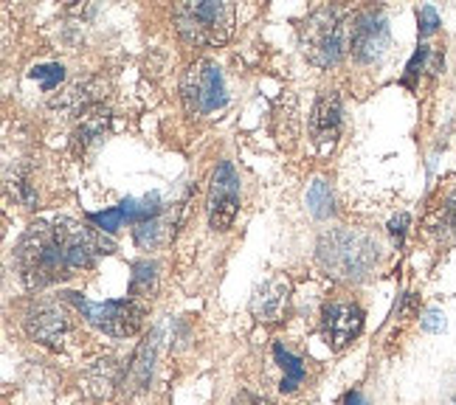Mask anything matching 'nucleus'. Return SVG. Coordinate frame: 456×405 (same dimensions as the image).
<instances>
[{"mask_svg": "<svg viewBox=\"0 0 456 405\" xmlns=\"http://www.w3.org/2000/svg\"><path fill=\"white\" fill-rule=\"evenodd\" d=\"M164 237H167V228H164L161 217L135 228V242L142 245V248H158V245L164 242Z\"/></svg>", "mask_w": 456, "mask_h": 405, "instance_id": "22", "label": "nucleus"}, {"mask_svg": "<svg viewBox=\"0 0 456 405\" xmlns=\"http://www.w3.org/2000/svg\"><path fill=\"white\" fill-rule=\"evenodd\" d=\"M307 203L315 217H330L332 215V191L324 181H313L307 191Z\"/></svg>", "mask_w": 456, "mask_h": 405, "instance_id": "21", "label": "nucleus"}, {"mask_svg": "<svg viewBox=\"0 0 456 405\" xmlns=\"http://www.w3.org/2000/svg\"><path fill=\"white\" fill-rule=\"evenodd\" d=\"M234 405H273V402H271V400H262V397H256V394L242 392V394L234 397Z\"/></svg>", "mask_w": 456, "mask_h": 405, "instance_id": "28", "label": "nucleus"}, {"mask_svg": "<svg viewBox=\"0 0 456 405\" xmlns=\"http://www.w3.org/2000/svg\"><path fill=\"white\" fill-rule=\"evenodd\" d=\"M406 225H409V215H397V217H392V223H389V234L400 242L403 234H406Z\"/></svg>", "mask_w": 456, "mask_h": 405, "instance_id": "27", "label": "nucleus"}, {"mask_svg": "<svg viewBox=\"0 0 456 405\" xmlns=\"http://www.w3.org/2000/svg\"><path fill=\"white\" fill-rule=\"evenodd\" d=\"M28 336L48 346V349H60L65 336H68V319L65 312L54 304H40L37 310L28 312V321H26Z\"/></svg>", "mask_w": 456, "mask_h": 405, "instance_id": "12", "label": "nucleus"}, {"mask_svg": "<svg viewBox=\"0 0 456 405\" xmlns=\"http://www.w3.org/2000/svg\"><path fill=\"white\" fill-rule=\"evenodd\" d=\"M158 288V265L150 259L133 262V281H130V296H152Z\"/></svg>", "mask_w": 456, "mask_h": 405, "instance_id": "19", "label": "nucleus"}, {"mask_svg": "<svg viewBox=\"0 0 456 405\" xmlns=\"http://www.w3.org/2000/svg\"><path fill=\"white\" fill-rule=\"evenodd\" d=\"M152 360H155V344H144L142 349L135 352V358L127 369L125 375V389L130 383V392H142L144 385L150 383V375H152Z\"/></svg>", "mask_w": 456, "mask_h": 405, "instance_id": "17", "label": "nucleus"}, {"mask_svg": "<svg viewBox=\"0 0 456 405\" xmlns=\"http://www.w3.org/2000/svg\"><path fill=\"white\" fill-rule=\"evenodd\" d=\"M346 9L324 6L313 12L302 26V45L313 65L330 68L336 65L346 51Z\"/></svg>", "mask_w": 456, "mask_h": 405, "instance_id": "3", "label": "nucleus"}, {"mask_svg": "<svg viewBox=\"0 0 456 405\" xmlns=\"http://www.w3.org/2000/svg\"><path fill=\"white\" fill-rule=\"evenodd\" d=\"M341 133V96L324 91L310 110V135L319 147H332Z\"/></svg>", "mask_w": 456, "mask_h": 405, "instance_id": "11", "label": "nucleus"}, {"mask_svg": "<svg viewBox=\"0 0 456 405\" xmlns=\"http://www.w3.org/2000/svg\"><path fill=\"white\" fill-rule=\"evenodd\" d=\"M363 329V310L355 304H330L324 310V321H322V332H324V341L332 349H344L346 344H353Z\"/></svg>", "mask_w": 456, "mask_h": 405, "instance_id": "10", "label": "nucleus"}, {"mask_svg": "<svg viewBox=\"0 0 456 405\" xmlns=\"http://www.w3.org/2000/svg\"><path fill=\"white\" fill-rule=\"evenodd\" d=\"M118 208L125 211V220L127 223L144 225L150 220H158V215H161V198H158V195H147L144 200H125Z\"/></svg>", "mask_w": 456, "mask_h": 405, "instance_id": "18", "label": "nucleus"}, {"mask_svg": "<svg viewBox=\"0 0 456 405\" xmlns=\"http://www.w3.org/2000/svg\"><path fill=\"white\" fill-rule=\"evenodd\" d=\"M110 127V110L104 108V104H94V108H87L79 118L77 125V133H74V147L77 152H91L94 147H99L104 141V133Z\"/></svg>", "mask_w": 456, "mask_h": 405, "instance_id": "14", "label": "nucleus"}, {"mask_svg": "<svg viewBox=\"0 0 456 405\" xmlns=\"http://www.w3.org/2000/svg\"><path fill=\"white\" fill-rule=\"evenodd\" d=\"M71 302L77 304V310L82 312V319L87 324L113 338L135 336L147 315V310L142 304H135L133 298H121V302H87L79 293H71Z\"/></svg>", "mask_w": 456, "mask_h": 405, "instance_id": "6", "label": "nucleus"}, {"mask_svg": "<svg viewBox=\"0 0 456 405\" xmlns=\"http://www.w3.org/2000/svg\"><path fill=\"white\" fill-rule=\"evenodd\" d=\"M87 223H94L104 234H113L116 228H121V223H125V211L108 208V211H99V215H87Z\"/></svg>", "mask_w": 456, "mask_h": 405, "instance_id": "24", "label": "nucleus"}, {"mask_svg": "<svg viewBox=\"0 0 456 405\" xmlns=\"http://www.w3.org/2000/svg\"><path fill=\"white\" fill-rule=\"evenodd\" d=\"M288 304H290V281L285 276H273L251 298V312L259 321L273 324L285 319Z\"/></svg>", "mask_w": 456, "mask_h": 405, "instance_id": "13", "label": "nucleus"}, {"mask_svg": "<svg viewBox=\"0 0 456 405\" xmlns=\"http://www.w3.org/2000/svg\"><path fill=\"white\" fill-rule=\"evenodd\" d=\"M54 234L71 271L94 268L99 256L116 254V242L110 237H104V231H99L91 223H79L74 217H57Z\"/></svg>", "mask_w": 456, "mask_h": 405, "instance_id": "5", "label": "nucleus"}, {"mask_svg": "<svg viewBox=\"0 0 456 405\" xmlns=\"http://www.w3.org/2000/svg\"><path fill=\"white\" fill-rule=\"evenodd\" d=\"M451 225H453V231H456V200L451 203Z\"/></svg>", "mask_w": 456, "mask_h": 405, "instance_id": "30", "label": "nucleus"}, {"mask_svg": "<svg viewBox=\"0 0 456 405\" xmlns=\"http://www.w3.org/2000/svg\"><path fill=\"white\" fill-rule=\"evenodd\" d=\"M234 4L228 0H181L172 9V20L186 43L215 48L234 34Z\"/></svg>", "mask_w": 456, "mask_h": 405, "instance_id": "2", "label": "nucleus"}, {"mask_svg": "<svg viewBox=\"0 0 456 405\" xmlns=\"http://www.w3.org/2000/svg\"><path fill=\"white\" fill-rule=\"evenodd\" d=\"M240 208V178L234 166L220 161L212 174V189H208V225L215 231H228Z\"/></svg>", "mask_w": 456, "mask_h": 405, "instance_id": "8", "label": "nucleus"}, {"mask_svg": "<svg viewBox=\"0 0 456 405\" xmlns=\"http://www.w3.org/2000/svg\"><path fill=\"white\" fill-rule=\"evenodd\" d=\"M102 91V82L99 79H79L74 82L68 91H62L57 99H51V110H60V113H68V116H74V113H85L87 108H94L96 96Z\"/></svg>", "mask_w": 456, "mask_h": 405, "instance_id": "15", "label": "nucleus"}, {"mask_svg": "<svg viewBox=\"0 0 456 405\" xmlns=\"http://www.w3.org/2000/svg\"><path fill=\"white\" fill-rule=\"evenodd\" d=\"M17 271L28 290H43L48 285L65 281L74 276L71 265L57 242L54 225L48 223H34L28 231L17 242Z\"/></svg>", "mask_w": 456, "mask_h": 405, "instance_id": "1", "label": "nucleus"}, {"mask_svg": "<svg viewBox=\"0 0 456 405\" xmlns=\"http://www.w3.org/2000/svg\"><path fill=\"white\" fill-rule=\"evenodd\" d=\"M273 355H276L279 366H282V372H285L282 392H293L296 385L305 380V366H302V360L296 358V355H290V352L285 346H279V344L273 346Z\"/></svg>", "mask_w": 456, "mask_h": 405, "instance_id": "20", "label": "nucleus"}, {"mask_svg": "<svg viewBox=\"0 0 456 405\" xmlns=\"http://www.w3.org/2000/svg\"><path fill=\"white\" fill-rule=\"evenodd\" d=\"M346 405H370V402L363 400V394L353 392V394H346Z\"/></svg>", "mask_w": 456, "mask_h": 405, "instance_id": "29", "label": "nucleus"}, {"mask_svg": "<svg viewBox=\"0 0 456 405\" xmlns=\"http://www.w3.org/2000/svg\"><path fill=\"white\" fill-rule=\"evenodd\" d=\"M436 26H440V17H436L434 6H423V9H419V34H423V37H428V34L436 31Z\"/></svg>", "mask_w": 456, "mask_h": 405, "instance_id": "25", "label": "nucleus"}, {"mask_svg": "<svg viewBox=\"0 0 456 405\" xmlns=\"http://www.w3.org/2000/svg\"><path fill=\"white\" fill-rule=\"evenodd\" d=\"M423 327H426L428 332H440V329H445L443 312H440V310H428V312H426V319H423Z\"/></svg>", "mask_w": 456, "mask_h": 405, "instance_id": "26", "label": "nucleus"}, {"mask_svg": "<svg viewBox=\"0 0 456 405\" xmlns=\"http://www.w3.org/2000/svg\"><path fill=\"white\" fill-rule=\"evenodd\" d=\"M322 265L338 279H363L378 259V248L370 237L353 231H332L319 242Z\"/></svg>", "mask_w": 456, "mask_h": 405, "instance_id": "4", "label": "nucleus"}, {"mask_svg": "<svg viewBox=\"0 0 456 405\" xmlns=\"http://www.w3.org/2000/svg\"><path fill=\"white\" fill-rule=\"evenodd\" d=\"M349 48L358 62H378L386 48H389V23L380 12H366L361 14L353 34H349Z\"/></svg>", "mask_w": 456, "mask_h": 405, "instance_id": "9", "label": "nucleus"}, {"mask_svg": "<svg viewBox=\"0 0 456 405\" xmlns=\"http://www.w3.org/2000/svg\"><path fill=\"white\" fill-rule=\"evenodd\" d=\"M31 79H40L45 91H54V87H60V82L65 79V68L57 62L37 65V68H31Z\"/></svg>", "mask_w": 456, "mask_h": 405, "instance_id": "23", "label": "nucleus"}, {"mask_svg": "<svg viewBox=\"0 0 456 405\" xmlns=\"http://www.w3.org/2000/svg\"><path fill=\"white\" fill-rule=\"evenodd\" d=\"M116 385H118V363L113 358L96 360L85 372V389H87V394H94V397H110Z\"/></svg>", "mask_w": 456, "mask_h": 405, "instance_id": "16", "label": "nucleus"}, {"mask_svg": "<svg viewBox=\"0 0 456 405\" xmlns=\"http://www.w3.org/2000/svg\"><path fill=\"white\" fill-rule=\"evenodd\" d=\"M181 96L183 104L191 116H203V113H215L225 108V82L217 62L212 60H200L195 65L186 68L183 82H181Z\"/></svg>", "mask_w": 456, "mask_h": 405, "instance_id": "7", "label": "nucleus"}]
</instances>
